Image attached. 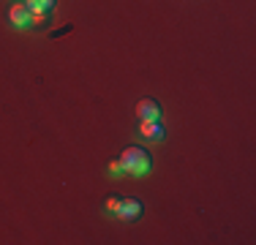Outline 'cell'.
Masks as SVG:
<instances>
[{"instance_id": "8992f818", "label": "cell", "mask_w": 256, "mask_h": 245, "mask_svg": "<svg viewBox=\"0 0 256 245\" xmlns=\"http://www.w3.org/2000/svg\"><path fill=\"white\" fill-rule=\"evenodd\" d=\"M58 0H25V6L30 11H52Z\"/></svg>"}, {"instance_id": "3957f363", "label": "cell", "mask_w": 256, "mask_h": 245, "mask_svg": "<svg viewBox=\"0 0 256 245\" xmlns=\"http://www.w3.org/2000/svg\"><path fill=\"white\" fill-rule=\"evenodd\" d=\"M134 112H136L139 120H161V104L156 98H142Z\"/></svg>"}, {"instance_id": "5b68a950", "label": "cell", "mask_w": 256, "mask_h": 245, "mask_svg": "<svg viewBox=\"0 0 256 245\" xmlns=\"http://www.w3.org/2000/svg\"><path fill=\"white\" fill-rule=\"evenodd\" d=\"M139 134H142L144 139L161 142V139H164V126H161V120H139Z\"/></svg>"}, {"instance_id": "52a82bcc", "label": "cell", "mask_w": 256, "mask_h": 245, "mask_svg": "<svg viewBox=\"0 0 256 245\" xmlns=\"http://www.w3.org/2000/svg\"><path fill=\"white\" fill-rule=\"evenodd\" d=\"M52 11H30V28H41V24L50 22Z\"/></svg>"}, {"instance_id": "7a4b0ae2", "label": "cell", "mask_w": 256, "mask_h": 245, "mask_svg": "<svg viewBox=\"0 0 256 245\" xmlns=\"http://www.w3.org/2000/svg\"><path fill=\"white\" fill-rule=\"evenodd\" d=\"M142 212H144L142 202L134 199V196H126V199H120V207H118V212H114V218H120V220H139V218H142Z\"/></svg>"}, {"instance_id": "6da1fadb", "label": "cell", "mask_w": 256, "mask_h": 245, "mask_svg": "<svg viewBox=\"0 0 256 245\" xmlns=\"http://www.w3.org/2000/svg\"><path fill=\"white\" fill-rule=\"evenodd\" d=\"M118 161H120V166H123L126 174H131V177H144L153 169V158H150V152L142 150V147H126Z\"/></svg>"}, {"instance_id": "9c48e42d", "label": "cell", "mask_w": 256, "mask_h": 245, "mask_svg": "<svg viewBox=\"0 0 256 245\" xmlns=\"http://www.w3.org/2000/svg\"><path fill=\"white\" fill-rule=\"evenodd\" d=\"M104 207H106V212H112V216H114V212H118V207H120V196H109V199H106V204H104Z\"/></svg>"}, {"instance_id": "277c9868", "label": "cell", "mask_w": 256, "mask_h": 245, "mask_svg": "<svg viewBox=\"0 0 256 245\" xmlns=\"http://www.w3.org/2000/svg\"><path fill=\"white\" fill-rule=\"evenodd\" d=\"M8 22L14 28H30V8L25 6V0H20L8 8Z\"/></svg>"}, {"instance_id": "ba28073f", "label": "cell", "mask_w": 256, "mask_h": 245, "mask_svg": "<svg viewBox=\"0 0 256 245\" xmlns=\"http://www.w3.org/2000/svg\"><path fill=\"white\" fill-rule=\"evenodd\" d=\"M106 172H109L112 177H126V172H123V166H120V161H109Z\"/></svg>"}]
</instances>
